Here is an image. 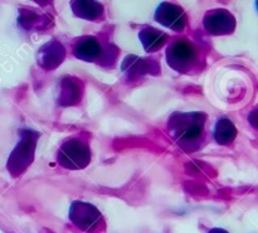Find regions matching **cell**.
I'll return each mask as SVG.
<instances>
[{
	"label": "cell",
	"instance_id": "cell-1",
	"mask_svg": "<svg viewBox=\"0 0 258 233\" xmlns=\"http://www.w3.org/2000/svg\"><path fill=\"white\" fill-rule=\"evenodd\" d=\"M206 121L204 112H174L168 120L169 134L179 148L191 153L203 143Z\"/></svg>",
	"mask_w": 258,
	"mask_h": 233
},
{
	"label": "cell",
	"instance_id": "cell-2",
	"mask_svg": "<svg viewBox=\"0 0 258 233\" xmlns=\"http://www.w3.org/2000/svg\"><path fill=\"white\" fill-rule=\"evenodd\" d=\"M166 62L178 73H191L199 67L201 54L196 45L185 38L175 39L166 48Z\"/></svg>",
	"mask_w": 258,
	"mask_h": 233
},
{
	"label": "cell",
	"instance_id": "cell-3",
	"mask_svg": "<svg viewBox=\"0 0 258 233\" xmlns=\"http://www.w3.org/2000/svg\"><path fill=\"white\" fill-rule=\"evenodd\" d=\"M38 139H39V134L35 131H20L19 143L12 151L7 163V169L13 177L22 176L33 163Z\"/></svg>",
	"mask_w": 258,
	"mask_h": 233
},
{
	"label": "cell",
	"instance_id": "cell-4",
	"mask_svg": "<svg viewBox=\"0 0 258 233\" xmlns=\"http://www.w3.org/2000/svg\"><path fill=\"white\" fill-rule=\"evenodd\" d=\"M57 161L60 166L70 170L86 168L91 161L90 146L78 138L68 139L58 150Z\"/></svg>",
	"mask_w": 258,
	"mask_h": 233
},
{
	"label": "cell",
	"instance_id": "cell-5",
	"mask_svg": "<svg viewBox=\"0 0 258 233\" xmlns=\"http://www.w3.org/2000/svg\"><path fill=\"white\" fill-rule=\"evenodd\" d=\"M71 222L77 228L87 233H100L105 229V219L93 204L76 201L70 207Z\"/></svg>",
	"mask_w": 258,
	"mask_h": 233
},
{
	"label": "cell",
	"instance_id": "cell-6",
	"mask_svg": "<svg viewBox=\"0 0 258 233\" xmlns=\"http://www.w3.org/2000/svg\"><path fill=\"white\" fill-rule=\"evenodd\" d=\"M204 29L212 35H228L236 30L237 20L227 9H213L203 18Z\"/></svg>",
	"mask_w": 258,
	"mask_h": 233
},
{
	"label": "cell",
	"instance_id": "cell-7",
	"mask_svg": "<svg viewBox=\"0 0 258 233\" xmlns=\"http://www.w3.org/2000/svg\"><path fill=\"white\" fill-rule=\"evenodd\" d=\"M155 20L164 27L174 30V32H183L186 25L185 12L179 5L173 3H161L155 12Z\"/></svg>",
	"mask_w": 258,
	"mask_h": 233
},
{
	"label": "cell",
	"instance_id": "cell-8",
	"mask_svg": "<svg viewBox=\"0 0 258 233\" xmlns=\"http://www.w3.org/2000/svg\"><path fill=\"white\" fill-rule=\"evenodd\" d=\"M66 58V49L58 40H50L40 47L37 53V62L47 71L55 70Z\"/></svg>",
	"mask_w": 258,
	"mask_h": 233
},
{
	"label": "cell",
	"instance_id": "cell-9",
	"mask_svg": "<svg viewBox=\"0 0 258 233\" xmlns=\"http://www.w3.org/2000/svg\"><path fill=\"white\" fill-rule=\"evenodd\" d=\"M122 72L127 77H138V76H144L151 73V75H158L160 72V65L156 61L151 58H140L136 55H127L123 60Z\"/></svg>",
	"mask_w": 258,
	"mask_h": 233
},
{
	"label": "cell",
	"instance_id": "cell-10",
	"mask_svg": "<svg viewBox=\"0 0 258 233\" xmlns=\"http://www.w3.org/2000/svg\"><path fill=\"white\" fill-rule=\"evenodd\" d=\"M73 54L76 58L85 61V62H98L101 58L105 57L100 40L92 35L78 39L73 48Z\"/></svg>",
	"mask_w": 258,
	"mask_h": 233
},
{
	"label": "cell",
	"instance_id": "cell-11",
	"mask_svg": "<svg viewBox=\"0 0 258 233\" xmlns=\"http://www.w3.org/2000/svg\"><path fill=\"white\" fill-rule=\"evenodd\" d=\"M82 95V82L75 77H64L60 81L57 101L60 106H73L80 102Z\"/></svg>",
	"mask_w": 258,
	"mask_h": 233
},
{
	"label": "cell",
	"instance_id": "cell-12",
	"mask_svg": "<svg viewBox=\"0 0 258 233\" xmlns=\"http://www.w3.org/2000/svg\"><path fill=\"white\" fill-rule=\"evenodd\" d=\"M139 38L143 43L145 52L153 53L164 47V44L168 40V34L154 27H144L139 32Z\"/></svg>",
	"mask_w": 258,
	"mask_h": 233
},
{
	"label": "cell",
	"instance_id": "cell-13",
	"mask_svg": "<svg viewBox=\"0 0 258 233\" xmlns=\"http://www.w3.org/2000/svg\"><path fill=\"white\" fill-rule=\"evenodd\" d=\"M71 8L77 17L83 18L86 20H91V22L101 19L105 14L103 5L97 2H83V0L72 2Z\"/></svg>",
	"mask_w": 258,
	"mask_h": 233
},
{
	"label": "cell",
	"instance_id": "cell-14",
	"mask_svg": "<svg viewBox=\"0 0 258 233\" xmlns=\"http://www.w3.org/2000/svg\"><path fill=\"white\" fill-rule=\"evenodd\" d=\"M213 136L219 145H229L237 138V128L229 119L222 118L214 126Z\"/></svg>",
	"mask_w": 258,
	"mask_h": 233
},
{
	"label": "cell",
	"instance_id": "cell-15",
	"mask_svg": "<svg viewBox=\"0 0 258 233\" xmlns=\"http://www.w3.org/2000/svg\"><path fill=\"white\" fill-rule=\"evenodd\" d=\"M248 121L254 129H258V108H256V110H253L251 113H249Z\"/></svg>",
	"mask_w": 258,
	"mask_h": 233
},
{
	"label": "cell",
	"instance_id": "cell-16",
	"mask_svg": "<svg viewBox=\"0 0 258 233\" xmlns=\"http://www.w3.org/2000/svg\"><path fill=\"white\" fill-rule=\"evenodd\" d=\"M208 233H229V232L226 231V229H223V228H213V229H211Z\"/></svg>",
	"mask_w": 258,
	"mask_h": 233
},
{
	"label": "cell",
	"instance_id": "cell-17",
	"mask_svg": "<svg viewBox=\"0 0 258 233\" xmlns=\"http://www.w3.org/2000/svg\"><path fill=\"white\" fill-rule=\"evenodd\" d=\"M254 5H256V9L258 10V2H256V4H254Z\"/></svg>",
	"mask_w": 258,
	"mask_h": 233
}]
</instances>
